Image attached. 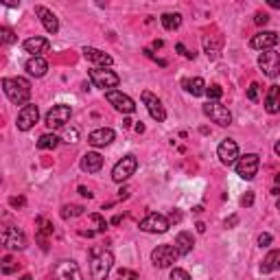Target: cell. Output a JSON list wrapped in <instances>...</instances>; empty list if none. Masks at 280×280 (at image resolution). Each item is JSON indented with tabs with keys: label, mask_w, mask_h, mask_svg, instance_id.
<instances>
[{
	"label": "cell",
	"mask_w": 280,
	"mask_h": 280,
	"mask_svg": "<svg viewBox=\"0 0 280 280\" xmlns=\"http://www.w3.org/2000/svg\"><path fill=\"white\" fill-rule=\"evenodd\" d=\"M2 90L7 99L16 105H29L31 99V83L24 77H4L2 79Z\"/></svg>",
	"instance_id": "1"
},
{
	"label": "cell",
	"mask_w": 280,
	"mask_h": 280,
	"mask_svg": "<svg viewBox=\"0 0 280 280\" xmlns=\"http://www.w3.org/2000/svg\"><path fill=\"white\" fill-rule=\"evenodd\" d=\"M112 267H114V254L110 250H101V247H92L90 252V272L94 280H105L110 276Z\"/></svg>",
	"instance_id": "2"
},
{
	"label": "cell",
	"mask_w": 280,
	"mask_h": 280,
	"mask_svg": "<svg viewBox=\"0 0 280 280\" xmlns=\"http://www.w3.org/2000/svg\"><path fill=\"white\" fill-rule=\"evenodd\" d=\"M88 77H90V81L94 83L96 88H103L107 92L114 90V88L120 83V77L110 68H92L90 72H88Z\"/></svg>",
	"instance_id": "3"
},
{
	"label": "cell",
	"mask_w": 280,
	"mask_h": 280,
	"mask_svg": "<svg viewBox=\"0 0 280 280\" xmlns=\"http://www.w3.org/2000/svg\"><path fill=\"white\" fill-rule=\"evenodd\" d=\"M136 169H138V160H136V156L129 153V156L120 158V160L114 164V169H112V180L123 184V182H127L129 177L136 173Z\"/></svg>",
	"instance_id": "4"
},
{
	"label": "cell",
	"mask_w": 280,
	"mask_h": 280,
	"mask_svg": "<svg viewBox=\"0 0 280 280\" xmlns=\"http://www.w3.org/2000/svg\"><path fill=\"white\" fill-rule=\"evenodd\" d=\"M258 166H260V158L256 156V153H245L243 158H239L234 164L236 169V175L241 177V180H247L252 182L258 173Z\"/></svg>",
	"instance_id": "5"
},
{
	"label": "cell",
	"mask_w": 280,
	"mask_h": 280,
	"mask_svg": "<svg viewBox=\"0 0 280 280\" xmlns=\"http://www.w3.org/2000/svg\"><path fill=\"white\" fill-rule=\"evenodd\" d=\"M204 110V114L208 116L212 123H217V125H221V127H228V125L232 123V114H230V110H228L226 105H221L219 101H208L206 105L202 107Z\"/></svg>",
	"instance_id": "6"
},
{
	"label": "cell",
	"mask_w": 280,
	"mask_h": 280,
	"mask_svg": "<svg viewBox=\"0 0 280 280\" xmlns=\"http://www.w3.org/2000/svg\"><path fill=\"white\" fill-rule=\"evenodd\" d=\"M171 221L164 217V214H158V212H151L147 214V217L140 221V230L142 232H149V234H164L166 230H169Z\"/></svg>",
	"instance_id": "7"
},
{
	"label": "cell",
	"mask_w": 280,
	"mask_h": 280,
	"mask_svg": "<svg viewBox=\"0 0 280 280\" xmlns=\"http://www.w3.org/2000/svg\"><path fill=\"white\" fill-rule=\"evenodd\" d=\"M0 241H2V245L7 247V250L11 252H22L26 247V236L22 230H18V228L13 226H7L2 230V234H0Z\"/></svg>",
	"instance_id": "8"
},
{
	"label": "cell",
	"mask_w": 280,
	"mask_h": 280,
	"mask_svg": "<svg viewBox=\"0 0 280 280\" xmlns=\"http://www.w3.org/2000/svg\"><path fill=\"white\" fill-rule=\"evenodd\" d=\"M258 68L263 70L265 77L276 79L280 74V55L276 50H263L258 55Z\"/></svg>",
	"instance_id": "9"
},
{
	"label": "cell",
	"mask_w": 280,
	"mask_h": 280,
	"mask_svg": "<svg viewBox=\"0 0 280 280\" xmlns=\"http://www.w3.org/2000/svg\"><path fill=\"white\" fill-rule=\"evenodd\" d=\"M177 250L175 245H158L156 250L151 252V263L156 265V267L164 269V267H171V265L177 260Z\"/></svg>",
	"instance_id": "10"
},
{
	"label": "cell",
	"mask_w": 280,
	"mask_h": 280,
	"mask_svg": "<svg viewBox=\"0 0 280 280\" xmlns=\"http://www.w3.org/2000/svg\"><path fill=\"white\" fill-rule=\"evenodd\" d=\"M70 116H72V110H70V105H53V110L46 114V127L48 129H59L64 127V125L70 120Z\"/></svg>",
	"instance_id": "11"
},
{
	"label": "cell",
	"mask_w": 280,
	"mask_h": 280,
	"mask_svg": "<svg viewBox=\"0 0 280 280\" xmlns=\"http://www.w3.org/2000/svg\"><path fill=\"white\" fill-rule=\"evenodd\" d=\"M55 280H83L81 269L74 260H59L53 269Z\"/></svg>",
	"instance_id": "12"
},
{
	"label": "cell",
	"mask_w": 280,
	"mask_h": 280,
	"mask_svg": "<svg viewBox=\"0 0 280 280\" xmlns=\"http://www.w3.org/2000/svg\"><path fill=\"white\" fill-rule=\"evenodd\" d=\"M105 99L110 101V105H114V110L123 112V114H134V112H136V103H134L127 94H123L120 90L105 92Z\"/></svg>",
	"instance_id": "13"
},
{
	"label": "cell",
	"mask_w": 280,
	"mask_h": 280,
	"mask_svg": "<svg viewBox=\"0 0 280 280\" xmlns=\"http://www.w3.org/2000/svg\"><path fill=\"white\" fill-rule=\"evenodd\" d=\"M40 120V110H37V105H24V107H20V112H18V120H16V125H18V129L20 132H29L31 127Z\"/></svg>",
	"instance_id": "14"
},
{
	"label": "cell",
	"mask_w": 280,
	"mask_h": 280,
	"mask_svg": "<svg viewBox=\"0 0 280 280\" xmlns=\"http://www.w3.org/2000/svg\"><path fill=\"white\" fill-rule=\"evenodd\" d=\"M278 42H280V35L276 31H260V33H256L250 40V46L256 50H274V46Z\"/></svg>",
	"instance_id": "15"
},
{
	"label": "cell",
	"mask_w": 280,
	"mask_h": 280,
	"mask_svg": "<svg viewBox=\"0 0 280 280\" xmlns=\"http://www.w3.org/2000/svg\"><path fill=\"white\" fill-rule=\"evenodd\" d=\"M142 103L147 105V110H149V114H151V118H153V120L162 123V120L166 118V110H164V105H162V101L158 99L156 94H151L149 90H144V92H142Z\"/></svg>",
	"instance_id": "16"
},
{
	"label": "cell",
	"mask_w": 280,
	"mask_h": 280,
	"mask_svg": "<svg viewBox=\"0 0 280 280\" xmlns=\"http://www.w3.org/2000/svg\"><path fill=\"white\" fill-rule=\"evenodd\" d=\"M217 156L223 164H236V158H239V144L234 142L232 138H226L221 144L217 147Z\"/></svg>",
	"instance_id": "17"
},
{
	"label": "cell",
	"mask_w": 280,
	"mask_h": 280,
	"mask_svg": "<svg viewBox=\"0 0 280 280\" xmlns=\"http://www.w3.org/2000/svg\"><path fill=\"white\" fill-rule=\"evenodd\" d=\"M24 50L26 53H31V57H42L44 53H48V48H50V42L46 40V37H40V35H35V37H29V40H24Z\"/></svg>",
	"instance_id": "18"
},
{
	"label": "cell",
	"mask_w": 280,
	"mask_h": 280,
	"mask_svg": "<svg viewBox=\"0 0 280 280\" xmlns=\"http://www.w3.org/2000/svg\"><path fill=\"white\" fill-rule=\"evenodd\" d=\"M81 53H83V57H86L88 62L96 64V68H107V66L114 64V59H112L110 55L103 53V50H99V48H92V46H86Z\"/></svg>",
	"instance_id": "19"
},
{
	"label": "cell",
	"mask_w": 280,
	"mask_h": 280,
	"mask_svg": "<svg viewBox=\"0 0 280 280\" xmlns=\"http://www.w3.org/2000/svg\"><path fill=\"white\" fill-rule=\"evenodd\" d=\"M35 13L40 16V20H42V24H44V29L48 31L50 35H55L59 31V20H57V16H55L50 9H46V7H35Z\"/></svg>",
	"instance_id": "20"
},
{
	"label": "cell",
	"mask_w": 280,
	"mask_h": 280,
	"mask_svg": "<svg viewBox=\"0 0 280 280\" xmlns=\"http://www.w3.org/2000/svg\"><path fill=\"white\" fill-rule=\"evenodd\" d=\"M114 129H110V127H99V129H94V132L88 136V142L92 144V147H105V144H110L112 140H114Z\"/></svg>",
	"instance_id": "21"
},
{
	"label": "cell",
	"mask_w": 280,
	"mask_h": 280,
	"mask_svg": "<svg viewBox=\"0 0 280 280\" xmlns=\"http://www.w3.org/2000/svg\"><path fill=\"white\" fill-rule=\"evenodd\" d=\"M101 166H103V158H101V153H96V151L83 153L81 169L86 171V173H96V171H101Z\"/></svg>",
	"instance_id": "22"
},
{
	"label": "cell",
	"mask_w": 280,
	"mask_h": 280,
	"mask_svg": "<svg viewBox=\"0 0 280 280\" xmlns=\"http://www.w3.org/2000/svg\"><path fill=\"white\" fill-rule=\"evenodd\" d=\"M265 110H267V114L280 112V86H269L267 94H265Z\"/></svg>",
	"instance_id": "23"
},
{
	"label": "cell",
	"mask_w": 280,
	"mask_h": 280,
	"mask_svg": "<svg viewBox=\"0 0 280 280\" xmlns=\"http://www.w3.org/2000/svg\"><path fill=\"white\" fill-rule=\"evenodd\" d=\"M24 68L31 77H44L46 70H48V62H46L44 57H29V62L24 64Z\"/></svg>",
	"instance_id": "24"
},
{
	"label": "cell",
	"mask_w": 280,
	"mask_h": 280,
	"mask_svg": "<svg viewBox=\"0 0 280 280\" xmlns=\"http://www.w3.org/2000/svg\"><path fill=\"white\" fill-rule=\"evenodd\" d=\"M193 245H195V239H193L190 232H180V234L175 236V250H177V254H180V256L190 254Z\"/></svg>",
	"instance_id": "25"
},
{
	"label": "cell",
	"mask_w": 280,
	"mask_h": 280,
	"mask_svg": "<svg viewBox=\"0 0 280 280\" xmlns=\"http://www.w3.org/2000/svg\"><path fill=\"white\" fill-rule=\"evenodd\" d=\"M182 86L186 88V92H190L193 96H202V94H206V81H204L202 77H195V79H184L182 81Z\"/></svg>",
	"instance_id": "26"
},
{
	"label": "cell",
	"mask_w": 280,
	"mask_h": 280,
	"mask_svg": "<svg viewBox=\"0 0 280 280\" xmlns=\"http://www.w3.org/2000/svg\"><path fill=\"white\" fill-rule=\"evenodd\" d=\"M221 37H204V50H206L208 59H217L221 53Z\"/></svg>",
	"instance_id": "27"
},
{
	"label": "cell",
	"mask_w": 280,
	"mask_h": 280,
	"mask_svg": "<svg viewBox=\"0 0 280 280\" xmlns=\"http://www.w3.org/2000/svg\"><path fill=\"white\" fill-rule=\"evenodd\" d=\"M274 269H280V250H274L265 256V260L260 263V272L263 274H269Z\"/></svg>",
	"instance_id": "28"
},
{
	"label": "cell",
	"mask_w": 280,
	"mask_h": 280,
	"mask_svg": "<svg viewBox=\"0 0 280 280\" xmlns=\"http://www.w3.org/2000/svg\"><path fill=\"white\" fill-rule=\"evenodd\" d=\"M160 22L166 31H175V29H180V24H182V16L180 13H164V16L160 18Z\"/></svg>",
	"instance_id": "29"
},
{
	"label": "cell",
	"mask_w": 280,
	"mask_h": 280,
	"mask_svg": "<svg viewBox=\"0 0 280 280\" xmlns=\"http://www.w3.org/2000/svg\"><path fill=\"white\" fill-rule=\"evenodd\" d=\"M59 144V138L55 136V134H44V136H40V140H37V149H55Z\"/></svg>",
	"instance_id": "30"
},
{
	"label": "cell",
	"mask_w": 280,
	"mask_h": 280,
	"mask_svg": "<svg viewBox=\"0 0 280 280\" xmlns=\"http://www.w3.org/2000/svg\"><path fill=\"white\" fill-rule=\"evenodd\" d=\"M83 206H77V204H70V206L62 208V219H72V217H81L83 214Z\"/></svg>",
	"instance_id": "31"
},
{
	"label": "cell",
	"mask_w": 280,
	"mask_h": 280,
	"mask_svg": "<svg viewBox=\"0 0 280 280\" xmlns=\"http://www.w3.org/2000/svg\"><path fill=\"white\" fill-rule=\"evenodd\" d=\"M206 94H208V99H210V101H219V99L223 96V90H221V86L212 83V86H208V88H206Z\"/></svg>",
	"instance_id": "32"
},
{
	"label": "cell",
	"mask_w": 280,
	"mask_h": 280,
	"mask_svg": "<svg viewBox=\"0 0 280 280\" xmlns=\"http://www.w3.org/2000/svg\"><path fill=\"white\" fill-rule=\"evenodd\" d=\"M0 35H2V42H4V44H16V42H18L16 33H13L9 26H2V29H0Z\"/></svg>",
	"instance_id": "33"
},
{
	"label": "cell",
	"mask_w": 280,
	"mask_h": 280,
	"mask_svg": "<svg viewBox=\"0 0 280 280\" xmlns=\"http://www.w3.org/2000/svg\"><path fill=\"white\" fill-rule=\"evenodd\" d=\"M16 267H18V265L13 263L11 256H4V258H2V274H4V276L13 274V272H16Z\"/></svg>",
	"instance_id": "34"
},
{
	"label": "cell",
	"mask_w": 280,
	"mask_h": 280,
	"mask_svg": "<svg viewBox=\"0 0 280 280\" xmlns=\"http://www.w3.org/2000/svg\"><path fill=\"white\" fill-rule=\"evenodd\" d=\"M90 221L94 223L99 232H105V230H107V221H105L103 217H101V214H90Z\"/></svg>",
	"instance_id": "35"
},
{
	"label": "cell",
	"mask_w": 280,
	"mask_h": 280,
	"mask_svg": "<svg viewBox=\"0 0 280 280\" xmlns=\"http://www.w3.org/2000/svg\"><path fill=\"white\" fill-rule=\"evenodd\" d=\"M171 280H193V278H190V274L186 272V269L175 267L173 272H171Z\"/></svg>",
	"instance_id": "36"
},
{
	"label": "cell",
	"mask_w": 280,
	"mask_h": 280,
	"mask_svg": "<svg viewBox=\"0 0 280 280\" xmlns=\"http://www.w3.org/2000/svg\"><path fill=\"white\" fill-rule=\"evenodd\" d=\"M77 140H79V132L74 127H70L64 132V142H77Z\"/></svg>",
	"instance_id": "37"
},
{
	"label": "cell",
	"mask_w": 280,
	"mask_h": 280,
	"mask_svg": "<svg viewBox=\"0 0 280 280\" xmlns=\"http://www.w3.org/2000/svg\"><path fill=\"white\" fill-rule=\"evenodd\" d=\"M118 280H138V274L132 269H120L118 272Z\"/></svg>",
	"instance_id": "38"
},
{
	"label": "cell",
	"mask_w": 280,
	"mask_h": 280,
	"mask_svg": "<svg viewBox=\"0 0 280 280\" xmlns=\"http://www.w3.org/2000/svg\"><path fill=\"white\" fill-rule=\"evenodd\" d=\"M252 204H254V190H247L243 197H241V206H243V208H250Z\"/></svg>",
	"instance_id": "39"
},
{
	"label": "cell",
	"mask_w": 280,
	"mask_h": 280,
	"mask_svg": "<svg viewBox=\"0 0 280 280\" xmlns=\"http://www.w3.org/2000/svg\"><path fill=\"white\" fill-rule=\"evenodd\" d=\"M258 83H250V88H247V99L250 101H256L258 99Z\"/></svg>",
	"instance_id": "40"
},
{
	"label": "cell",
	"mask_w": 280,
	"mask_h": 280,
	"mask_svg": "<svg viewBox=\"0 0 280 280\" xmlns=\"http://www.w3.org/2000/svg\"><path fill=\"white\" fill-rule=\"evenodd\" d=\"M254 22H256L258 26H265V24L269 22V16H267V13H263V11H258V13L254 16Z\"/></svg>",
	"instance_id": "41"
},
{
	"label": "cell",
	"mask_w": 280,
	"mask_h": 280,
	"mask_svg": "<svg viewBox=\"0 0 280 280\" xmlns=\"http://www.w3.org/2000/svg\"><path fill=\"white\" fill-rule=\"evenodd\" d=\"M258 245H260V247H269V245H272V234L263 232V234L258 236Z\"/></svg>",
	"instance_id": "42"
},
{
	"label": "cell",
	"mask_w": 280,
	"mask_h": 280,
	"mask_svg": "<svg viewBox=\"0 0 280 280\" xmlns=\"http://www.w3.org/2000/svg\"><path fill=\"white\" fill-rule=\"evenodd\" d=\"M9 204H11L13 208H22L26 202H24V197H11V199H9Z\"/></svg>",
	"instance_id": "43"
},
{
	"label": "cell",
	"mask_w": 280,
	"mask_h": 280,
	"mask_svg": "<svg viewBox=\"0 0 280 280\" xmlns=\"http://www.w3.org/2000/svg\"><path fill=\"white\" fill-rule=\"evenodd\" d=\"M175 48H177V53H182V55H184V57H188V59H193V57H195V53H188L184 44H177Z\"/></svg>",
	"instance_id": "44"
},
{
	"label": "cell",
	"mask_w": 280,
	"mask_h": 280,
	"mask_svg": "<svg viewBox=\"0 0 280 280\" xmlns=\"http://www.w3.org/2000/svg\"><path fill=\"white\" fill-rule=\"evenodd\" d=\"M236 223H239V217H236V214H232L230 219H226V228H234Z\"/></svg>",
	"instance_id": "45"
},
{
	"label": "cell",
	"mask_w": 280,
	"mask_h": 280,
	"mask_svg": "<svg viewBox=\"0 0 280 280\" xmlns=\"http://www.w3.org/2000/svg\"><path fill=\"white\" fill-rule=\"evenodd\" d=\"M171 223H177V221H182V212H177V210H173L171 212V219H169Z\"/></svg>",
	"instance_id": "46"
},
{
	"label": "cell",
	"mask_w": 280,
	"mask_h": 280,
	"mask_svg": "<svg viewBox=\"0 0 280 280\" xmlns=\"http://www.w3.org/2000/svg\"><path fill=\"white\" fill-rule=\"evenodd\" d=\"M79 195H83V197H88V199H92V193L86 188V186H79Z\"/></svg>",
	"instance_id": "47"
},
{
	"label": "cell",
	"mask_w": 280,
	"mask_h": 280,
	"mask_svg": "<svg viewBox=\"0 0 280 280\" xmlns=\"http://www.w3.org/2000/svg\"><path fill=\"white\" fill-rule=\"evenodd\" d=\"M129 197V188H120L118 190V199H127Z\"/></svg>",
	"instance_id": "48"
},
{
	"label": "cell",
	"mask_w": 280,
	"mask_h": 280,
	"mask_svg": "<svg viewBox=\"0 0 280 280\" xmlns=\"http://www.w3.org/2000/svg\"><path fill=\"white\" fill-rule=\"evenodd\" d=\"M195 228H197L199 234H204V232H206V223H202V221H197V226H195Z\"/></svg>",
	"instance_id": "49"
},
{
	"label": "cell",
	"mask_w": 280,
	"mask_h": 280,
	"mask_svg": "<svg viewBox=\"0 0 280 280\" xmlns=\"http://www.w3.org/2000/svg\"><path fill=\"white\" fill-rule=\"evenodd\" d=\"M269 7H272V9H280V0H269Z\"/></svg>",
	"instance_id": "50"
},
{
	"label": "cell",
	"mask_w": 280,
	"mask_h": 280,
	"mask_svg": "<svg viewBox=\"0 0 280 280\" xmlns=\"http://www.w3.org/2000/svg\"><path fill=\"white\" fill-rule=\"evenodd\" d=\"M162 44H164L162 40H156V42H153V48H162Z\"/></svg>",
	"instance_id": "51"
},
{
	"label": "cell",
	"mask_w": 280,
	"mask_h": 280,
	"mask_svg": "<svg viewBox=\"0 0 280 280\" xmlns=\"http://www.w3.org/2000/svg\"><path fill=\"white\" fill-rule=\"evenodd\" d=\"M274 151H276V156L280 158V140H278V142H276V144H274Z\"/></svg>",
	"instance_id": "52"
},
{
	"label": "cell",
	"mask_w": 280,
	"mask_h": 280,
	"mask_svg": "<svg viewBox=\"0 0 280 280\" xmlns=\"http://www.w3.org/2000/svg\"><path fill=\"white\" fill-rule=\"evenodd\" d=\"M112 223H114V226H118V223H120V214H116V217L112 219Z\"/></svg>",
	"instance_id": "53"
},
{
	"label": "cell",
	"mask_w": 280,
	"mask_h": 280,
	"mask_svg": "<svg viewBox=\"0 0 280 280\" xmlns=\"http://www.w3.org/2000/svg\"><path fill=\"white\" fill-rule=\"evenodd\" d=\"M20 280H33V278H31V276H22Z\"/></svg>",
	"instance_id": "54"
},
{
	"label": "cell",
	"mask_w": 280,
	"mask_h": 280,
	"mask_svg": "<svg viewBox=\"0 0 280 280\" xmlns=\"http://www.w3.org/2000/svg\"><path fill=\"white\" fill-rule=\"evenodd\" d=\"M276 208H278V210H280V199H278V202H276Z\"/></svg>",
	"instance_id": "55"
}]
</instances>
